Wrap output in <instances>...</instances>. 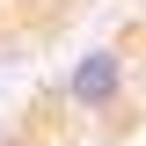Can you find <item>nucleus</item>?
Returning <instances> with one entry per match:
<instances>
[{"mask_svg":"<svg viewBox=\"0 0 146 146\" xmlns=\"http://www.w3.org/2000/svg\"><path fill=\"white\" fill-rule=\"evenodd\" d=\"M124 51H110V44H95V51H80L66 66V102L80 110V117H102V110L124 102Z\"/></svg>","mask_w":146,"mask_h":146,"instance_id":"f257e3e1","label":"nucleus"}]
</instances>
